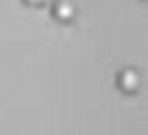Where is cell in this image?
I'll return each mask as SVG.
<instances>
[{
    "label": "cell",
    "instance_id": "obj_3",
    "mask_svg": "<svg viewBox=\"0 0 148 135\" xmlns=\"http://www.w3.org/2000/svg\"><path fill=\"white\" fill-rule=\"evenodd\" d=\"M28 2H30V4H41L43 0H28Z\"/></svg>",
    "mask_w": 148,
    "mask_h": 135
},
{
    "label": "cell",
    "instance_id": "obj_1",
    "mask_svg": "<svg viewBox=\"0 0 148 135\" xmlns=\"http://www.w3.org/2000/svg\"><path fill=\"white\" fill-rule=\"evenodd\" d=\"M139 83H141V79H139V73L135 71V69H124L118 75V84H120V88L126 90V92L137 90Z\"/></svg>",
    "mask_w": 148,
    "mask_h": 135
},
{
    "label": "cell",
    "instance_id": "obj_2",
    "mask_svg": "<svg viewBox=\"0 0 148 135\" xmlns=\"http://www.w3.org/2000/svg\"><path fill=\"white\" fill-rule=\"evenodd\" d=\"M54 15H56L60 21H69V19L75 15V6H73L69 0H60V2L54 6Z\"/></svg>",
    "mask_w": 148,
    "mask_h": 135
}]
</instances>
